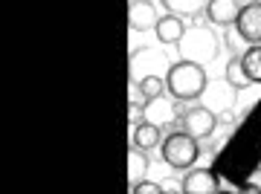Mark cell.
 Returning <instances> with one entry per match:
<instances>
[{
	"mask_svg": "<svg viewBox=\"0 0 261 194\" xmlns=\"http://www.w3.org/2000/svg\"><path fill=\"white\" fill-rule=\"evenodd\" d=\"M206 84H209V75H206L203 64L189 61V58H180L174 64H168L166 93L171 99H177V102H197L203 96Z\"/></svg>",
	"mask_w": 261,
	"mask_h": 194,
	"instance_id": "cell-1",
	"label": "cell"
},
{
	"mask_svg": "<svg viewBox=\"0 0 261 194\" xmlns=\"http://www.w3.org/2000/svg\"><path fill=\"white\" fill-rule=\"evenodd\" d=\"M180 58H189V61H197V64H212L218 52H221V38L215 32V26L209 23H195V26L186 29V35L180 38L177 44Z\"/></svg>",
	"mask_w": 261,
	"mask_h": 194,
	"instance_id": "cell-2",
	"label": "cell"
},
{
	"mask_svg": "<svg viewBox=\"0 0 261 194\" xmlns=\"http://www.w3.org/2000/svg\"><path fill=\"white\" fill-rule=\"evenodd\" d=\"M200 139L192 136L189 130H168V136L163 139L160 145V154H163V162L174 171H189V168L197 162L200 157Z\"/></svg>",
	"mask_w": 261,
	"mask_h": 194,
	"instance_id": "cell-3",
	"label": "cell"
},
{
	"mask_svg": "<svg viewBox=\"0 0 261 194\" xmlns=\"http://www.w3.org/2000/svg\"><path fill=\"white\" fill-rule=\"evenodd\" d=\"M238 87L232 81H226V78H218V81H209L206 84L203 96H200V102L206 107H212L218 116H229V113L238 107Z\"/></svg>",
	"mask_w": 261,
	"mask_h": 194,
	"instance_id": "cell-4",
	"label": "cell"
},
{
	"mask_svg": "<svg viewBox=\"0 0 261 194\" xmlns=\"http://www.w3.org/2000/svg\"><path fill=\"white\" fill-rule=\"evenodd\" d=\"M218 125H221V116H218L212 107H206L203 102H200V104H192V107H186L183 119H180V128L189 130V133H192V136H197V139L215 136Z\"/></svg>",
	"mask_w": 261,
	"mask_h": 194,
	"instance_id": "cell-5",
	"label": "cell"
},
{
	"mask_svg": "<svg viewBox=\"0 0 261 194\" xmlns=\"http://www.w3.org/2000/svg\"><path fill=\"white\" fill-rule=\"evenodd\" d=\"M235 32L244 44H261V0L241 6V15L235 20Z\"/></svg>",
	"mask_w": 261,
	"mask_h": 194,
	"instance_id": "cell-6",
	"label": "cell"
},
{
	"mask_svg": "<svg viewBox=\"0 0 261 194\" xmlns=\"http://www.w3.org/2000/svg\"><path fill=\"white\" fill-rule=\"evenodd\" d=\"M180 191L183 194H215L221 191V183H218V177H215L212 168H189L183 180H180Z\"/></svg>",
	"mask_w": 261,
	"mask_h": 194,
	"instance_id": "cell-7",
	"label": "cell"
},
{
	"mask_svg": "<svg viewBox=\"0 0 261 194\" xmlns=\"http://www.w3.org/2000/svg\"><path fill=\"white\" fill-rule=\"evenodd\" d=\"M238 15H241V0H209L206 6V20L221 29L235 26Z\"/></svg>",
	"mask_w": 261,
	"mask_h": 194,
	"instance_id": "cell-8",
	"label": "cell"
},
{
	"mask_svg": "<svg viewBox=\"0 0 261 194\" xmlns=\"http://www.w3.org/2000/svg\"><path fill=\"white\" fill-rule=\"evenodd\" d=\"M157 6H154V0H130L128 6V23L134 32H148V29L157 26Z\"/></svg>",
	"mask_w": 261,
	"mask_h": 194,
	"instance_id": "cell-9",
	"label": "cell"
},
{
	"mask_svg": "<svg viewBox=\"0 0 261 194\" xmlns=\"http://www.w3.org/2000/svg\"><path fill=\"white\" fill-rule=\"evenodd\" d=\"M186 23H183V18L180 15H174V12H168V15H163V18L157 20V26H154V35H157L160 44H166V46H177L180 44V38L186 35Z\"/></svg>",
	"mask_w": 261,
	"mask_h": 194,
	"instance_id": "cell-10",
	"label": "cell"
},
{
	"mask_svg": "<svg viewBox=\"0 0 261 194\" xmlns=\"http://www.w3.org/2000/svg\"><path fill=\"white\" fill-rule=\"evenodd\" d=\"M163 133L166 130L160 128V125H154V122L142 119L134 125V133H130V145L134 148H142V151H154L157 145H163Z\"/></svg>",
	"mask_w": 261,
	"mask_h": 194,
	"instance_id": "cell-11",
	"label": "cell"
},
{
	"mask_svg": "<svg viewBox=\"0 0 261 194\" xmlns=\"http://www.w3.org/2000/svg\"><path fill=\"white\" fill-rule=\"evenodd\" d=\"M148 151H142V148H134L130 145V151H128V180H130V188L137 183H142L145 180V174H148V168H151V162H148V157H145Z\"/></svg>",
	"mask_w": 261,
	"mask_h": 194,
	"instance_id": "cell-12",
	"label": "cell"
},
{
	"mask_svg": "<svg viewBox=\"0 0 261 194\" xmlns=\"http://www.w3.org/2000/svg\"><path fill=\"white\" fill-rule=\"evenodd\" d=\"M166 12H174L180 18H200L206 15V6H209V0H160Z\"/></svg>",
	"mask_w": 261,
	"mask_h": 194,
	"instance_id": "cell-13",
	"label": "cell"
},
{
	"mask_svg": "<svg viewBox=\"0 0 261 194\" xmlns=\"http://www.w3.org/2000/svg\"><path fill=\"white\" fill-rule=\"evenodd\" d=\"M244 73L250 78V84H261V44H250L241 52Z\"/></svg>",
	"mask_w": 261,
	"mask_h": 194,
	"instance_id": "cell-14",
	"label": "cell"
},
{
	"mask_svg": "<svg viewBox=\"0 0 261 194\" xmlns=\"http://www.w3.org/2000/svg\"><path fill=\"white\" fill-rule=\"evenodd\" d=\"M224 78H226V81H232L238 90L250 87V78H247V73H244L241 56H232V58H229V64H226V70H224Z\"/></svg>",
	"mask_w": 261,
	"mask_h": 194,
	"instance_id": "cell-15",
	"label": "cell"
},
{
	"mask_svg": "<svg viewBox=\"0 0 261 194\" xmlns=\"http://www.w3.org/2000/svg\"><path fill=\"white\" fill-rule=\"evenodd\" d=\"M140 87H142V93H145V99H157V96L166 93V78L148 73V75H142L140 78Z\"/></svg>",
	"mask_w": 261,
	"mask_h": 194,
	"instance_id": "cell-16",
	"label": "cell"
},
{
	"mask_svg": "<svg viewBox=\"0 0 261 194\" xmlns=\"http://www.w3.org/2000/svg\"><path fill=\"white\" fill-rule=\"evenodd\" d=\"M134 194H163L166 191V185H160V183H148V180H142V183H137L134 188H130Z\"/></svg>",
	"mask_w": 261,
	"mask_h": 194,
	"instance_id": "cell-17",
	"label": "cell"
},
{
	"mask_svg": "<svg viewBox=\"0 0 261 194\" xmlns=\"http://www.w3.org/2000/svg\"><path fill=\"white\" fill-rule=\"evenodd\" d=\"M128 93H130V104H145L148 99H145V93H142L140 81H130L128 84Z\"/></svg>",
	"mask_w": 261,
	"mask_h": 194,
	"instance_id": "cell-18",
	"label": "cell"
},
{
	"mask_svg": "<svg viewBox=\"0 0 261 194\" xmlns=\"http://www.w3.org/2000/svg\"><path fill=\"white\" fill-rule=\"evenodd\" d=\"M247 191L252 194H261V168H255L250 177H247Z\"/></svg>",
	"mask_w": 261,
	"mask_h": 194,
	"instance_id": "cell-19",
	"label": "cell"
}]
</instances>
